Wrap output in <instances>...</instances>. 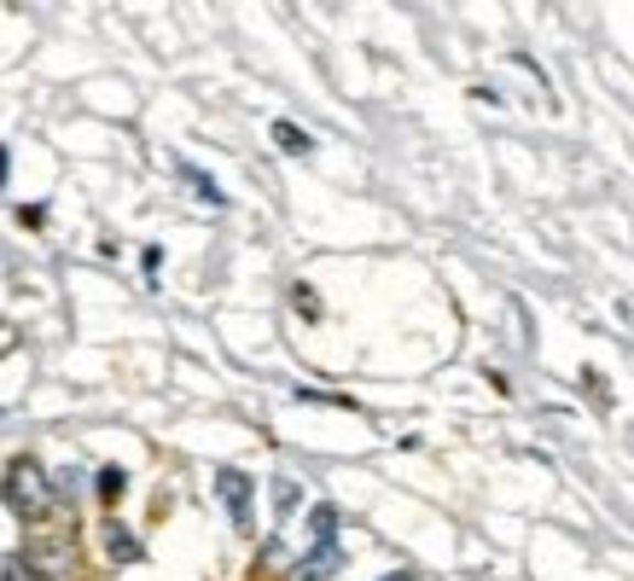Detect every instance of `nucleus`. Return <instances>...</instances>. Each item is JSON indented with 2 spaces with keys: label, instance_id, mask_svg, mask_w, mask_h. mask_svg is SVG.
Segmentation results:
<instances>
[{
  "label": "nucleus",
  "instance_id": "nucleus-1",
  "mask_svg": "<svg viewBox=\"0 0 634 581\" xmlns=\"http://www.w3.org/2000/svg\"><path fill=\"white\" fill-rule=\"evenodd\" d=\"M0 501H7V512L24 517V524L47 517V506H53V483H47V471H41L35 460H12V465H7V483H0Z\"/></svg>",
  "mask_w": 634,
  "mask_h": 581
},
{
  "label": "nucleus",
  "instance_id": "nucleus-2",
  "mask_svg": "<svg viewBox=\"0 0 634 581\" xmlns=\"http://www.w3.org/2000/svg\"><path fill=\"white\" fill-rule=\"evenodd\" d=\"M216 489H221V501H228L233 524L251 529V476H244V471H216Z\"/></svg>",
  "mask_w": 634,
  "mask_h": 581
},
{
  "label": "nucleus",
  "instance_id": "nucleus-3",
  "mask_svg": "<svg viewBox=\"0 0 634 581\" xmlns=\"http://www.w3.org/2000/svg\"><path fill=\"white\" fill-rule=\"evenodd\" d=\"M24 558H30V564L53 581V570L76 564V541H70V535H53V541H35V552H24Z\"/></svg>",
  "mask_w": 634,
  "mask_h": 581
},
{
  "label": "nucleus",
  "instance_id": "nucleus-4",
  "mask_svg": "<svg viewBox=\"0 0 634 581\" xmlns=\"http://www.w3.org/2000/svg\"><path fill=\"white\" fill-rule=\"evenodd\" d=\"M338 570H343V552L338 547H315L309 558H297V564H292V581H326Z\"/></svg>",
  "mask_w": 634,
  "mask_h": 581
},
{
  "label": "nucleus",
  "instance_id": "nucleus-5",
  "mask_svg": "<svg viewBox=\"0 0 634 581\" xmlns=\"http://www.w3.org/2000/svg\"><path fill=\"white\" fill-rule=\"evenodd\" d=\"M106 547H111L117 564H134V558H140V541H134V535L122 529V524H106Z\"/></svg>",
  "mask_w": 634,
  "mask_h": 581
},
{
  "label": "nucleus",
  "instance_id": "nucleus-6",
  "mask_svg": "<svg viewBox=\"0 0 634 581\" xmlns=\"http://www.w3.org/2000/svg\"><path fill=\"white\" fill-rule=\"evenodd\" d=\"M309 529H315V547H338V512L332 506H315L309 512Z\"/></svg>",
  "mask_w": 634,
  "mask_h": 581
},
{
  "label": "nucleus",
  "instance_id": "nucleus-7",
  "mask_svg": "<svg viewBox=\"0 0 634 581\" xmlns=\"http://www.w3.org/2000/svg\"><path fill=\"white\" fill-rule=\"evenodd\" d=\"M0 581H47V575H41L24 552H7V558H0Z\"/></svg>",
  "mask_w": 634,
  "mask_h": 581
},
{
  "label": "nucleus",
  "instance_id": "nucleus-8",
  "mask_svg": "<svg viewBox=\"0 0 634 581\" xmlns=\"http://www.w3.org/2000/svg\"><path fill=\"white\" fill-rule=\"evenodd\" d=\"M94 489H99V501H122V489H129V476H122L117 465H106L94 476Z\"/></svg>",
  "mask_w": 634,
  "mask_h": 581
},
{
  "label": "nucleus",
  "instance_id": "nucleus-9",
  "mask_svg": "<svg viewBox=\"0 0 634 581\" xmlns=\"http://www.w3.org/2000/svg\"><path fill=\"white\" fill-rule=\"evenodd\" d=\"M274 140L285 145V152H309V134L292 129V122H274Z\"/></svg>",
  "mask_w": 634,
  "mask_h": 581
},
{
  "label": "nucleus",
  "instance_id": "nucleus-10",
  "mask_svg": "<svg viewBox=\"0 0 634 581\" xmlns=\"http://www.w3.org/2000/svg\"><path fill=\"white\" fill-rule=\"evenodd\" d=\"M292 506H297V483H285V476H280V483H274V512L285 517Z\"/></svg>",
  "mask_w": 634,
  "mask_h": 581
},
{
  "label": "nucleus",
  "instance_id": "nucleus-11",
  "mask_svg": "<svg viewBox=\"0 0 634 581\" xmlns=\"http://www.w3.org/2000/svg\"><path fill=\"white\" fill-rule=\"evenodd\" d=\"M292 297H297V308H303V315H309V320L320 315V303H315V290H309V285H297V290H292Z\"/></svg>",
  "mask_w": 634,
  "mask_h": 581
},
{
  "label": "nucleus",
  "instance_id": "nucleus-12",
  "mask_svg": "<svg viewBox=\"0 0 634 581\" xmlns=\"http://www.w3.org/2000/svg\"><path fill=\"white\" fill-rule=\"evenodd\" d=\"M7 175H12V163H7V145H0V186H7Z\"/></svg>",
  "mask_w": 634,
  "mask_h": 581
},
{
  "label": "nucleus",
  "instance_id": "nucleus-13",
  "mask_svg": "<svg viewBox=\"0 0 634 581\" xmlns=\"http://www.w3.org/2000/svg\"><path fill=\"white\" fill-rule=\"evenodd\" d=\"M384 581H414V575H407V570H396V575H384Z\"/></svg>",
  "mask_w": 634,
  "mask_h": 581
}]
</instances>
